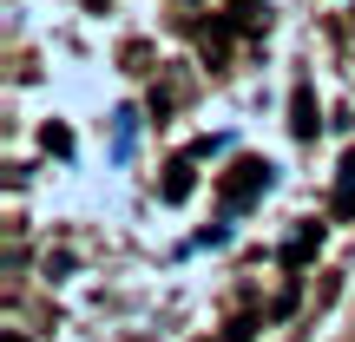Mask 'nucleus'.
Wrapping results in <instances>:
<instances>
[{
  "mask_svg": "<svg viewBox=\"0 0 355 342\" xmlns=\"http://www.w3.org/2000/svg\"><path fill=\"white\" fill-rule=\"evenodd\" d=\"M277 185V165L270 158H237V165L224 171V185H217V204H224V217H237V211H250L263 191Z\"/></svg>",
  "mask_w": 355,
  "mask_h": 342,
  "instance_id": "f257e3e1",
  "label": "nucleus"
},
{
  "mask_svg": "<svg viewBox=\"0 0 355 342\" xmlns=\"http://www.w3.org/2000/svg\"><path fill=\"white\" fill-rule=\"evenodd\" d=\"M92 7H99V0H92Z\"/></svg>",
  "mask_w": 355,
  "mask_h": 342,
  "instance_id": "4468645a",
  "label": "nucleus"
},
{
  "mask_svg": "<svg viewBox=\"0 0 355 342\" xmlns=\"http://www.w3.org/2000/svg\"><path fill=\"white\" fill-rule=\"evenodd\" d=\"M343 185H336V217H355V158H343Z\"/></svg>",
  "mask_w": 355,
  "mask_h": 342,
  "instance_id": "0eeeda50",
  "label": "nucleus"
},
{
  "mask_svg": "<svg viewBox=\"0 0 355 342\" xmlns=\"http://www.w3.org/2000/svg\"><path fill=\"white\" fill-rule=\"evenodd\" d=\"M0 342H26V336H20V330H0Z\"/></svg>",
  "mask_w": 355,
  "mask_h": 342,
  "instance_id": "ddd939ff",
  "label": "nucleus"
},
{
  "mask_svg": "<svg viewBox=\"0 0 355 342\" xmlns=\"http://www.w3.org/2000/svg\"><path fill=\"white\" fill-rule=\"evenodd\" d=\"M316 250H322V224H296V230H290V243H283L277 257H283V270H303Z\"/></svg>",
  "mask_w": 355,
  "mask_h": 342,
  "instance_id": "7ed1b4c3",
  "label": "nucleus"
},
{
  "mask_svg": "<svg viewBox=\"0 0 355 342\" xmlns=\"http://www.w3.org/2000/svg\"><path fill=\"white\" fill-rule=\"evenodd\" d=\"M40 139H46V152H60V158H73V132H66V126H46V132H40Z\"/></svg>",
  "mask_w": 355,
  "mask_h": 342,
  "instance_id": "6e6552de",
  "label": "nucleus"
},
{
  "mask_svg": "<svg viewBox=\"0 0 355 342\" xmlns=\"http://www.w3.org/2000/svg\"><path fill=\"white\" fill-rule=\"evenodd\" d=\"M191 185H198V178H191V152H184V158H171V165H165V185H158V198H165V204H184V198H191Z\"/></svg>",
  "mask_w": 355,
  "mask_h": 342,
  "instance_id": "423d86ee",
  "label": "nucleus"
},
{
  "mask_svg": "<svg viewBox=\"0 0 355 342\" xmlns=\"http://www.w3.org/2000/svg\"><path fill=\"white\" fill-rule=\"evenodd\" d=\"M250 336H257V316H237V323L224 330V342H250Z\"/></svg>",
  "mask_w": 355,
  "mask_h": 342,
  "instance_id": "f8f14e48",
  "label": "nucleus"
},
{
  "mask_svg": "<svg viewBox=\"0 0 355 342\" xmlns=\"http://www.w3.org/2000/svg\"><path fill=\"white\" fill-rule=\"evenodd\" d=\"M290 132H296V139H316V132H322V119H316V92H309V79H296V92H290Z\"/></svg>",
  "mask_w": 355,
  "mask_h": 342,
  "instance_id": "f03ea898",
  "label": "nucleus"
},
{
  "mask_svg": "<svg viewBox=\"0 0 355 342\" xmlns=\"http://www.w3.org/2000/svg\"><path fill=\"white\" fill-rule=\"evenodd\" d=\"M230 243V224H211V230H198V250H224Z\"/></svg>",
  "mask_w": 355,
  "mask_h": 342,
  "instance_id": "9b49d317",
  "label": "nucleus"
},
{
  "mask_svg": "<svg viewBox=\"0 0 355 342\" xmlns=\"http://www.w3.org/2000/svg\"><path fill=\"white\" fill-rule=\"evenodd\" d=\"M224 26H230V33H263V26H270V7H263V0H230Z\"/></svg>",
  "mask_w": 355,
  "mask_h": 342,
  "instance_id": "20e7f679",
  "label": "nucleus"
},
{
  "mask_svg": "<svg viewBox=\"0 0 355 342\" xmlns=\"http://www.w3.org/2000/svg\"><path fill=\"white\" fill-rule=\"evenodd\" d=\"M217 152H230V132H211V139L191 145V158H217Z\"/></svg>",
  "mask_w": 355,
  "mask_h": 342,
  "instance_id": "1a4fd4ad",
  "label": "nucleus"
},
{
  "mask_svg": "<svg viewBox=\"0 0 355 342\" xmlns=\"http://www.w3.org/2000/svg\"><path fill=\"white\" fill-rule=\"evenodd\" d=\"M296 303H303V290H296V283H283V296H277V309H270V316H277V323L296 316Z\"/></svg>",
  "mask_w": 355,
  "mask_h": 342,
  "instance_id": "9d476101",
  "label": "nucleus"
},
{
  "mask_svg": "<svg viewBox=\"0 0 355 342\" xmlns=\"http://www.w3.org/2000/svg\"><path fill=\"white\" fill-rule=\"evenodd\" d=\"M132 145H139V105H119L112 112V158L119 165L132 158Z\"/></svg>",
  "mask_w": 355,
  "mask_h": 342,
  "instance_id": "39448f33",
  "label": "nucleus"
}]
</instances>
